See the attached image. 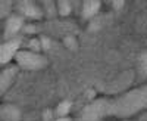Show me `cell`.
I'll return each mask as SVG.
<instances>
[{
    "instance_id": "1",
    "label": "cell",
    "mask_w": 147,
    "mask_h": 121,
    "mask_svg": "<svg viewBox=\"0 0 147 121\" xmlns=\"http://www.w3.org/2000/svg\"><path fill=\"white\" fill-rule=\"evenodd\" d=\"M18 62L21 67L27 69H37L44 65V59L38 55H34L30 52H21L18 53Z\"/></svg>"
},
{
    "instance_id": "2",
    "label": "cell",
    "mask_w": 147,
    "mask_h": 121,
    "mask_svg": "<svg viewBox=\"0 0 147 121\" xmlns=\"http://www.w3.org/2000/svg\"><path fill=\"white\" fill-rule=\"evenodd\" d=\"M140 98H144L143 94H138V93H132L129 94L128 98H125L124 101H121L118 108H119V111L122 114H127V112H132V111H136L140 108V105L144 103V99L140 101Z\"/></svg>"
},
{
    "instance_id": "3",
    "label": "cell",
    "mask_w": 147,
    "mask_h": 121,
    "mask_svg": "<svg viewBox=\"0 0 147 121\" xmlns=\"http://www.w3.org/2000/svg\"><path fill=\"white\" fill-rule=\"evenodd\" d=\"M18 49V41H10L3 46H0V64H5L15 55Z\"/></svg>"
},
{
    "instance_id": "4",
    "label": "cell",
    "mask_w": 147,
    "mask_h": 121,
    "mask_svg": "<svg viewBox=\"0 0 147 121\" xmlns=\"http://www.w3.org/2000/svg\"><path fill=\"white\" fill-rule=\"evenodd\" d=\"M21 19L19 18H12L9 22H7V28H6V33L7 34H13V33H16L19 28H21Z\"/></svg>"
},
{
    "instance_id": "5",
    "label": "cell",
    "mask_w": 147,
    "mask_h": 121,
    "mask_svg": "<svg viewBox=\"0 0 147 121\" xmlns=\"http://www.w3.org/2000/svg\"><path fill=\"white\" fill-rule=\"evenodd\" d=\"M97 9H99V3L97 2H85V5H84V15L85 16H91V15H94L97 12Z\"/></svg>"
},
{
    "instance_id": "6",
    "label": "cell",
    "mask_w": 147,
    "mask_h": 121,
    "mask_svg": "<svg viewBox=\"0 0 147 121\" xmlns=\"http://www.w3.org/2000/svg\"><path fill=\"white\" fill-rule=\"evenodd\" d=\"M69 111V102H63L62 105H60V108H59V114H66Z\"/></svg>"
},
{
    "instance_id": "7",
    "label": "cell",
    "mask_w": 147,
    "mask_h": 121,
    "mask_svg": "<svg viewBox=\"0 0 147 121\" xmlns=\"http://www.w3.org/2000/svg\"><path fill=\"white\" fill-rule=\"evenodd\" d=\"M57 121H69V120H66V118H62V120H57Z\"/></svg>"
}]
</instances>
